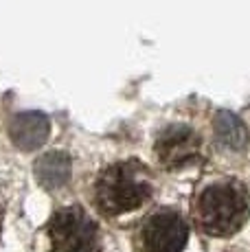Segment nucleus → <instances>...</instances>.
Here are the masks:
<instances>
[{"instance_id": "obj_4", "label": "nucleus", "mask_w": 250, "mask_h": 252, "mask_svg": "<svg viewBox=\"0 0 250 252\" xmlns=\"http://www.w3.org/2000/svg\"><path fill=\"white\" fill-rule=\"evenodd\" d=\"M189 224L176 208H156L134 232V252H185Z\"/></svg>"}, {"instance_id": "obj_6", "label": "nucleus", "mask_w": 250, "mask_h": 252, "mask_svg": "<svg viewBox=\"0 0 250 252\" xmlns=\"http://www.w3.org/2000/svg\"><path fill=\"white\" fill-rule=\"evenodd\" d=\"M51 123L42 112H20L9 121V138L22 152H35L46 143Z\"/></svg>"}, {"instance_id": "obj_8", "label": "nucleus", "mask_w": 250, "mask_h": 252, "mask_svg": "<svg viewBox=\"0 0 250 252\" xmlns=\"http://www.w3.org/2000/svg\"><path fill=\"white\" fill-rule=\"evenodd\" d=\"M213 132L224 147L237 149L239 152V149H244L248 145V129L244 125V121L237 114L228 112V110H222V112L215 114Z\"/></svg>"}, {"instance_id": "obj_9", "label": "nucleus", "mask_w": 250, "mask_h": 252, "mask_svg": "<svg viewBox=\"0 0 250 252\" xmlns=\"http://www.w3.org/2000/svg\"><path fill=\"white\" fill-rule=\"evenodd\" d=\"M0 226H2V206H0Z\"/></svg>"}, {"instance_id": "obj_3", "label": "nucleus", "mask_w": 250, "mask_h": 252, "mask_svg": "<svg viewBox=\"0 0 250 252\" xmlns=\"http://www.w3.org/2000/svg\"><path fill=\"white\" fill-rule=\"evenodd\" d=\"M49 252H97L99 226L79 204L64 206L46 224Z\"/></svg>"}, {"instance_id": "obj_1", "label": "nucleus", "mask_w": 250, "mask_h": 252, "mask_svg": "<svg viewBox=\"0 0 250 252\" xmlns=\"http://www.w3.org/2000/svg\"><path fill=\"white\" fill-rule=\"evenodd\" d=\"M250 215L248 191L235 178H218L200 189L193 197V224L211 237L235 235Z\"/></svg>"}, {"instance_id": "obj_2", "label": "nucleus", "mask_w": 250, "mask_h": 252, "mask_svg": "<svg viewBox=\"0 0 250 252\" xmlns=\"http://www.w3.org/2000/svg\"><path fill=\"white\" fill-rule=\"evenodd\" d=\"M154 182L150 169L138 160H121L105 167L93 187V202L105 217L132 213L150 202Z\"/></svg>"}, {"instance_id": "obj_7", "label": "nucleus", "mask_w": 250, "mask_h": 252, "mask_svg": "<svg viewBox=\"0 0 250 252\" xmlns=\"http://www.w3.org/2000/svg\"><path fill=\"white\" fill-rule=\"evenodd\" d=\"M73 162L66 152H49L35 162V178L46 191H57L70 180Z\"/></svg>"}, {"instance_id": "obj_5", "label": "nucleus", "mask_w": 250, "mask_h": 252, "mask_svg": "<svg viewBox=\"0 0 250 252\" xmlns=\"http://www.w3.org/2000/svg\"><path fill=\"white\" fill-rule=\"evenodd\" d=\"M200 147L202 140L189 125L174 123L158 134L156 145H154V154H156L158 162L162 167L180 169L200 156Z\"/></svg>"}]
</instances>
